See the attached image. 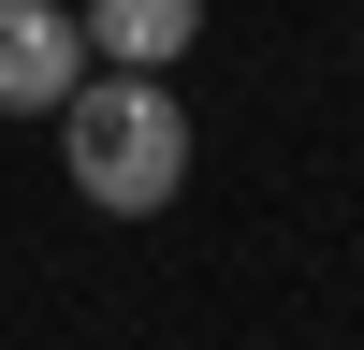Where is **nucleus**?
<instances>
[{"instance_id":"obj_1","label":"nucleus","mask_w":364,"mask_h":350,"mask_svg":"<svg viewBox=\"0 0 364 350\" xmlns=\"http://www.w3.org/2000/svg\"><path fill=\"white\" fill-rule=\"evenodd\" d=\"M58 161H73V190L102 204V219H161L175 190H190V102H175L161 73H73V102H58Z\"/></svg>"},{"instance_id":"obj_2","label":"nucleus","mask_w":364,"mask_h":350,"mask_svg":"<svg viewBox=\"0 0 364 350\" xmlns=\"http://www.w3.org/2000/svg\"><path fill=\"white\" fill-rule=\"evenodd\" d=\"M87 73V29L58 0H0V117H58Z\"/></svg>"},{"instance_id":"obj_3","label":"nucleus","mask_w":364,"mask_h":350,"mask_svg":"<svg viewBox=\"0 0 364 350\" xmlns=\"http://www.w3.org/2000/svg\"><path fill=\"white\" fill-rule=\"evenodd\" d=\"M87 58H117V73H175V58L204 44V0H87Z\"/></svg>"}]
</instances>
